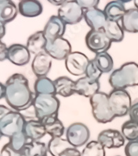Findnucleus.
Returning <instances> with one entry per match:
<instances>
[{"label": "nucleus", "mask_w": 138, "mask_h": 156, "mask_svg": "<svg viewBox=\"0 0 138 156\" xmlns=\"http://www.w3.org/2000/svg\"><path fill=\"white\" fill-rule=\"evenodd\" d=\"M5 86V99L12 109L19 112L32 106L34 98L29 87V80L23 74H12L6 80Z\"/></svg>", "instance_id": "1"}, {"label": "nucleus", "mask_w": 138, "mask_h": 156, "mask_svg": "<svg viewBox=\"0 0 138 156\" xmlns=\"http://www.w3.org/2000/svg\"><path fill=\"white\" fill-rule=\"evenodd\" d=\"M109 83L113 89L125 90L138 85V64L126 62L115 69L109 77Z\"/></svg>", "instance_id": "2"}, {"label": "nucleus", "mask_w": 138, "mask_h": 156, "mask_svg": "<svg viewBox=\"0 0 138 156\" xmlns=\"http://www.w3.org/2000/svg\"><path fill=\"white\" fill-rule=\"evenodd\" d=\"M32 106L37 119L42 122L48 117L58 116L60 102L55 94H36Z\"/></svg>", "instance_id": "3"}, {"label": "nucleus", "mask_w": 138, "mask_h": 156, "mask_svg": "<svg viewBox=\"0 0 138 156\" xmlns=\"http://www.w3.org/2000/svg\"><path fill=\"white\" fill-rule=\"evenodd\" d=\"M92 113L95 119L102 124L112 122L115 116L110 108L109 94L102 92H98L90 98Z\"/></svg>", "instance_id": "4"}, {"label": "nucleus", "mask_w": 138, "mask_h": 156, "mask_svg": "<svg viewBox=\"0 0 138 156\" xmlns=\"http://www.w3.org/2000/svg\"><path fill=\"white\" fill-rule=\"evenodd\" d=\"M110 108L115 117H122L129 114L131 107V98L126 90L113 89L109 94Z\"/></svg>", "instance_id": "5"}, {"label": "nucleus", "mask_w": 138, "mask_h": 156, "mask_svg": "<svg viewBox=\"0 0 138 156\" xmlns=\"http://www.w3.org/2000/svg\"><path fill=\"white\" fill-rule=\"evenodd\" d=\"M26 122L24 115L19 112L11 110L0 121V133L2 136L10 138L16 133L23 131Z\"/></svg>", "instance_id": "6"}, {"label": "nucleus", "mask_w": 138, "mask_h": 156, "mask_svg": "<svg viewBox=\"0 0 138 156\" xmlns=\"http://www.w3.org/2000/svg\"><path fill=\"white\" fill-rule=\"evenodd\" d=\"M57 13L66 24H76L84 17V10L75 0L66 1L61 5Z\"/></svg>", "instance_id": "7"}, {"label": "nucleus", "mask_w": 138, "mask_h": 156, "mask_svg": "<svg viewBox=\"0 0 138 156\" xmlns=\"http://www.w3.org/2000/svg\"><path fill=\"white\" fill-rule=\"evenodd\" d=\"M66 140L75 148L81 147L87 144L90 138V130L82 123H73L66 130Z\"/></svg>", "instance_id": "8"}, {"label": "nucleus", "mask_w": 138, "mask_h": 156, "mask_svg": "<svg viewBox=\"0 0 138 156\" xmlns=\"http://www.w3.org/2000/svg\"><path fill=\"white\" fill-rule=\"evenodd\" d=\"M85 42L88 48L95 54L106 51L112 43L103 29H91L86 34Z\"/></svg>", "instance_id": "9"}, {"label": "nucleus", "mask_w": 138, "mask_h": 156, "mask_svg": "<svg viewBox=\"0 0 138 156\" xmlns=\"http://www.w3.org/2000/svg\"><path fill=\"white\" fill-rule=\"evenodd\" d=\"M90 60L86 55L79 51L71 52L65 59L67 71L73 76L85 74Z\"/></svg>", "instance_id": "10"}, {"label": "nucleus", "mask_w": 138, "mask_h": 156, "mask_svg": "<svg viewBox=\"0 0 138 156\" xmlns=\"http://www.w3.org/2000/svg\"><path fill=\"white\" fill-rule=\"evenodd\" d=\"M72 47L71 43L66 39L59 37L53 41H47L44 51L47 53L52 58L62 60L71 54Z\"/></svg>", "instance_id": "11"}, {"label": "nucleus", "mask_w": 138, "mask_h": 156, "mask_svg": "<svg viewBox=\"0 0 138 156\" xmlns=\"http://www.w3.org/2000/svg\"><path fill=\"white\" fill-rule=\"evenodd\" d=\"M97 141L104 146V148H118L125 144V138L122 133L114 129H106L99 133Z\"/></svg>", "instance_id": "12"}, {"label": "nucleus", "mask_w": 138, "mask_h": 156, "mask_svg": "<svg viewBox=\"0 0 138 156\" xmlns=\"http://www.w3.org/2000/svg\"><path fill=\"white\" fill-rule=\"evenodd\" d=\"M66 31V24L58 16H52L47 22L43 33L47 41H53L62 37Z\"/></svg>", "instance_id": "13"}, {"label": "nucleus", "mask_w": 138, "mask_h": 156, "mask_svg": "<svg viewBox=\"0 0 138 156\" xmlns=\"http://www.w3.org/2000/svg\"><path fill=\"white\" fill-rule=\"evenodd\" d=\"M7 59L17 66H24L30 62L31 53L25 45L13 44L8 48Z\"/></svg>", "instance_id": "14"}, {"label": "nucleus", "mask_w": 138, "mask_h": 156, "mask_svg": "<svg viewBox=\"0 0 138 156\" xmlns=\"http://www.w3.org/2000/svg\"><path fill=\"white\" fill-rule=\"evenodd\" d=\"M84 18L89 27L93 30L103 29L108 20L104 11L97 8L84 11Z\"/></svg>", "instance_id": "15"}, {"label": "nucleus", "mask_w": 138, "mask_h": 156, "mask_svg": "<svg viewBox=\"0 0 138 156\" xmlns=\"http://www.w3.org/2000/svg\"><path fill=\"white\" fill-rule=\"evenodd\" d=\"M52 65V58L45 51L35 55L32 62V70L35 76H46Z\"/></svg>", "instance_id": "16"}, {"label": "nucleus", "mask_w": 138, "mask_h": 156, "mask_svg": "<svg viewBox=\"0 0 138 156\" xmlns=\"http://www.w3.org/2000/svg\"><path fill=\"white\" fill-rule=\"evenodd\" d=\"M99 80H92L86 76L82 77L75 81V92L81 96L91 98L99 92Z\"/></svg>", "instance_id": "17"}, {"label": "nucleus", "mask_w": 138, "mask_h": 156, "mask_svg": "<svg viewBox=\"0 0 138 156\" xmlns=\"http://www.w3.org/2000/svg\"><path fill=\"white\" fill-rule=\"evenodd\" d=\"M23 131L28 139L31 141H39L46 134L44 124L38 119L26 121Z\"/></svg>", "instance_id": "18"}, {"label": "nucleus", "mask_w": 138, "mask_h": 156, "mask_svg": "<svg viewBox=\"0 0 138 156\" xmlns=\"http://www.w3.org/2000/svg\"><path fill=\"white\" fill-rule=\"evenodd\" d=\"M18 11L25 17H35L43 11V6L38 0H22L18 4Z\"/></svg>", "instance_id": "19"}, {"label": "nucleus", "mask_w": 138, "mask_h": 156, "mask_svg": "<svg viewBox=\"0 0 138 156\" xmlns=\"http://www.w3.org/2000/svg\"><path fill=\"white\" fill-rule=\"evenodd\" d=\"M55 94L61 97H69L75 92V82L67 76H61L54 80Z\"/></svg>", "instance_id": "20"}, {"label": "nucleus", "mask_w": 138, "mask_h": 156, "mask_svg": "<svg viewBox=\"0 0 138 156\" xmlns=\"http://www.w3.org/2000/svg\"><path fill=\"white\" fill-rule=\"evenodd\" d=\"M46 129V134L52 137H62L63 136L65 128L62 122L59 119L58 116L48 117L42 122Z\"/></svg>", "instance_id": "21"}, {"label": "nucleus", "mask_w": 138, "mask_h": 156, "mask_svg": "<svg viewBox=\"0 0 138 156\" xmlns=\"http://www.w3.org/2000/svg\"><path fill=\"white\" fill-rule=\"evenodd\" d=\"M47 40L43 31H39L31 35L27 40L26 47L31 54L37 55L44 51Z\"/></svg>", "instance_id": "22"}, {"label": "nucleus", "mask_w": 138, "mask_h": 156, "mask_svg": "<svg viewBox=\"0 0 138 156\" xmlns=\"http://www.w3.org/2000/svg\"><path fill=\"white\" fill-rule=\"evenodd\" d=\"M103 31L111 42H119L124 37V30L117 21L107 20Z\"/></svg>", "instance_id": "23"}, {"label": "nucleus", "mask_w": 138, "mask_h": 156, "mask_svg": "<svg viewBox=\"0 0 138 156\" xmlns=\"http://www.w3.org/2000/svg\"><path fill=\"white\" fill-rule=\"evenodd\" d=\"M122 27L124 31L129 33H138V9L126 10L122 18Z\"/></svg>", "instance_id": "24"}, {"label": "nucleus", "mask_w": 138, "mask_h": 156, "mask_svg": "<svg viewBox=\"0 0 138 156\" xmlns=\"http://www.w3.org/2000/svg\"><path fill=\"white\" fill-rule=\"evenodd\" d=\"M126 10L124 4L119 1H111L105 6L104 12L108 20L118 22L124 16Z\"/></svg>", "instance_id": "25"}, {"label": "nucleus", "mask_w": 138, "mask_h": 156, "mask_svg": "<svg viewBox=\"0 0 138 156\" xmlns=\"http://www.w3.org/2000/svg\"><path fill=\"white\" fill-rule=\"evenodd\" d=\"M47 145L39 141L27 142L21 153L24 156H47Z\"/></svg>", "instance_id": "26"}, {"label": "nucleus", "mask_w": 138, "mask_h": 156, "mask_svg": "<svg viewBox=\"0 0 138 156\" xmlns=\"http://www.w3.org/2000/svg\"><path fill=\"white\" fill-rule=\"evenodd\" d=\"M48 151L52 156H60L68 148L73 147L66 139L52 137L47 145Z\"/></svg>", "instance_id": "27"}, {"label": "nucleus", "mask_w": 138, "mask_h": 156, "mask_svg": "<svg viewBox=\"0 0 138 156\" xmlns=\"http://www.w3.org/2000/svg\"><path fill=\"white\" fill-rule=\"evenodd\" d=\"M34 90L36 94H55L54 81L47 76L39 77L35 80Z\"/></svg>", "instance_id": "28"}, {"label": "nucleus", "mask_w": 138, "mask_h": 156, "mask_svg": "<svg viewBox=\"0 0 138 156\" xmlns=\"http://www.w3.org/2000/svg\"><path fill=\"white\" fill-rule=\"evenodd\" d=\"M17 6L12 1L4 2L0 4V21L7 24L15 19L17 15Z\"/></svg>", "instance_id": "29"}, {"label": "nucleus", "mask_w": 138, "mask_h": 156, "mask_svg": "<svg viewBox=\"0 0 138 156\" xmlns=\"http://www.w3.org/2000/svg\"><path fill=\"white\" fill-rule=\"evenodd\" d=\"M93 61L102 73H109L113 68V60L106 51L96 54Z\"/></svg>", "instance_id": "30"}, {"label": "nucleus", "mask_w": 138, "mask_h": 156, "mask_svg": "<svg viewBox=\"0 0 138 156\" xmlns=\"http://www.w3.org/2000/svg\"><path fill=\"white\" fill-rule=\"evenodd\" d=\"M122 134L125 140L134 141L138 140V123L133 120H128L122 124Z\"/></svg>", "instance_id": "31"}, {"label": "nucleus", "mask_w": 138, "mask_h": 156, "mask_svg": "<svg viewBox=\"0 0 138 156\" xmlns=\"http://www.w3.org/2000/svg\"><path fill=\"white\" fill-rule=\"evenodd\" d=\"M82 156H105V148L98 141H91L83 149Z\"/></svg>", "instance_id": "32"}, {"label": "nucleus", "mask_w": 138, "mask_h": 156, "mask_svg": "<svg viewBox=\"0 0 138 156\" xmlns=\"http://www.w3.org/2000/svg\"><path fill=\"white\" fill-rule=\"evenodd\" d=\"M28 138L24 131L17 133L9 138L8 144L15 151L21 152L28 142Z\"/></svg>", "instance_id": "33"}, {"label": "nucleus", "mask_w": 138, "mask_h": 156, "mask_svg": "<svg viewBox=\"0 0 138 156\" xmlns=\"http://www.w3.org/2000/svg\"><path fill=\"white\" fill-rule=\"evenodd\" d=\"M103 73L100 71V69L95 65L93 60H90L89 63L86 67V76L94 80H99V79L101 77Z\"/></svg>", "instance_id": "34"}, {"label": "nucleus", "mask_w": 138, "mask_h": 156, "mask_svg": "<svg viewBox=\"0 0 138 156\" xmlns=\"http://www.w3.org/2000/svg\"><path fill=\"white\" fill-rule=\"evenodd\" d=\"M126 156H138V140L129 141L124 148Z\"/></svg>", "instance_id": "35"}, {"label": "nucleus", "mask_w": 138, "mask_h": 156, "mask_svg": "<svg viewBox=\"0 0 138 156\" xmlns=\"http://www.w3.org/2000/svg\"><path fill=\"white\" fill-rule=\"evenodd\" d=\"M82 7L83 10H87L93 8H97L99 0H75Z\"/></svg>", "instance_id": "36"}, {"label": "nucleus", "mask_w": 138, "mask_h": 156, "mask_svg": "<svg viewBox=\"0 0 138 156\" xmlns=\"http://www.w3.org/2000/svg\"><path fill=\"white\" fill-rule=\"evenodd\" d=\"M20 152L15 151L14 149H12L11 146L8 144H5L3 148H2L1 153H0V155L1 156H18Z\"/></svg>", "instance_id": "37"}, {"label": "nucleus", "mask_w": 138, "mask_h": 156, "mask_svg": "<svg viewBox=\"0 0 138 156\" xmlns=\"http://www.w3.org/2000/svg\"><path fill=\"white\" fill-rule=\"evenodd\" d=\"M129 115L130 120L138 123V102L131 105L129 112Z\"/></svg>", "instance_id": "38"}, {"label": "nucleus", "mask_w": 138, "mask_h": 156, "mask_svg": "<svg viewBox=\"0 0 138 156\" xmlns=\"http://www.w3.org/2000/svg\"><path fill=\"white\" fill-rule=\"evenodd\" d=\"M8 56V47L6 44L0 40V62L7 59Z\"/></svg>", "instance_id": "39"}, {"label": "nucleus", "mask_w": 138, "mask_h": 156, "mask_svg": "<svg viewBox=\"0 0 138 156\" xmlns=\"http://www.w3.org/2000/svg\"><path fill=\"white\" fill-rule=\"evenodd\" d=\"M60 156H82V153L77 149V148L72 147L68 148Z\"/></svg>", "instance_id": "40"}, {"label": "nucleus", "mask_w": 138, "mask_h": 156, "mask_svg": "<svg viewBox=\"0 0 138 156\" xmlns=\"http://www.w3.org/2000/svg\"><path fill=\"white\" fill-rule=\"evenodd\" d=\"M11 110L9 109L8 108L3 105H0V121H1L3 118L8 114L9 112H11Z\"/></svg>", "instance_id": "41"}, {"label": "nucleus", "mask_w": 138, "mask_h": 156, "mask_svg": "<svg viewBox=\"0 0 138 156\" xmlns=\"http://www.w3.org/2000/svg\"><path fill=\"white\" fill-rule=\"evenodd\" d=\"M47 1L50 2L51 4H52V5H55V6H60L61 5L65 3L67 0H47Z\"/></svg>", "instance_id": "42"}, {"label": "nucleus", "mask_w": 138, "mask_h": 156, "mask_svg": "<svg viewBox=\"0 0 138 156\" xmlns=\"http://www.w3.org/2000/svg\"><path fill=\"white\" fill-rule=\"evenodd\" d=\"M6 95V86L2 83H0V100L5 98Z\"/></svg>", "instance_id": "43"}, {"label": "nucleus", "mask_w": 138, "mask_h": 156, "mask_svg": "<svg viewBox=\"0 0 138 156\" xmlns=\"http://www.w3.org/2000/svg\"><path fill=\"white\" fill-rule=\"evenodd\" d=\"M6 34V28H5V24L2 21H0V40L3 38Z\"/></svg>", "instance_id": "44"}, {"label": "nucleus", "mask_w": 138, "mask_h": 156, "mask_svg": "<svg viewBox=\"0 0 138 156\" xmlns=\"http://www.w3.org/2000/svg\"><path fill=\"white\" fill-rule=\"evenodd\" d=\"M117 1L122 2V4H125V3H128V2H131L133 0H117Z\"/></svg>", "instance_id": "45"}, {"label": "nucleus", "mask_w": 138, "mask_h": 156, "mask_svg": "<svg viewBox=\"0 0 138 156\" xmlns=\"http://www.w3.org/2000/svg\"><path fill=\"white\" fill-rule=\"evenodd\" d=\"M133 2L135 7H136V9H138V0H133Z\"/></svg>", "instance_id": "46"}, {"label": "nucleus", "mask_w": 138, "mask_h": 156, "mask_svg": "<svg viewBox=\"0 0 138 156\" xmlns=\"http://www.w3.org/2000/svg\"><path fill=\"white\" fill-rule=\"evenodd\" d=\"M10 0H0V4H3L4 2H8Z\"/></svg>", "instance_id": "47"}, {"label": "nucleus", "mask_w": 138, "mask_h": 156, "mask_svg": "<svg viewBox=\"0 0 138 156\" xmlns=\"http://www.w3.org/2000/svg\"><path fill=\"white\" fill-rule=\"evenodd\" d=\"M18 156H24L23 155H22V153H21V152H20V153H19V155Z\"/></svg>", "instance_id": "48"}, {"label": "nucleus", "mask_w": 138, "mask_h": 156, "mask_svg": "<svg viewBox=\"0 0 138 156\" xmlns=\"http://www.w3.org/2000/svg\"><path fill=\"white\" fill-rule=\"evenodd\" d=\"M2 134H1V133H0V139H1V137H2Z\"/></svg>", "instance_id": "49"}, {"label": "nucleus", "mask_w": 138, "mask_h": 156, "mask_svg": "<svg viewBox=\"0 0 138 156\" xmlns=\"http://www.w3.org/2000/svg\"><path fill=\"white\" fill-rule=\"evenodd\" d=\"M117 156H119V155H117Z\"/></svg>", "instance_id": "50"}, {"label": "nucleus", "mask_w": 138, "mask_h": 156, "mask_svg": "<svg viewBox=\"0 0 138 156\" xmlns=\"http://www.w3.org/2000/svg\"><path fill=\"white\" fill-rule=\"evenodd\" d=\"M20 1H22V0H20Z\"/></svg>", "instance_id": "51"}, {"label": "nucleus", "mask_w": 138, "mask_h": 156, "mask_svg": "<svg viewBox=\"0 0 138 156\" xmlns=\"http://www.w3.org/2000/svg\"><path fill=\"white\" fill-rule=\"evenodd\" d=\"M0 156H1V155H0Z\"/></svg>", "instance_id": "52"}]
</instances>
